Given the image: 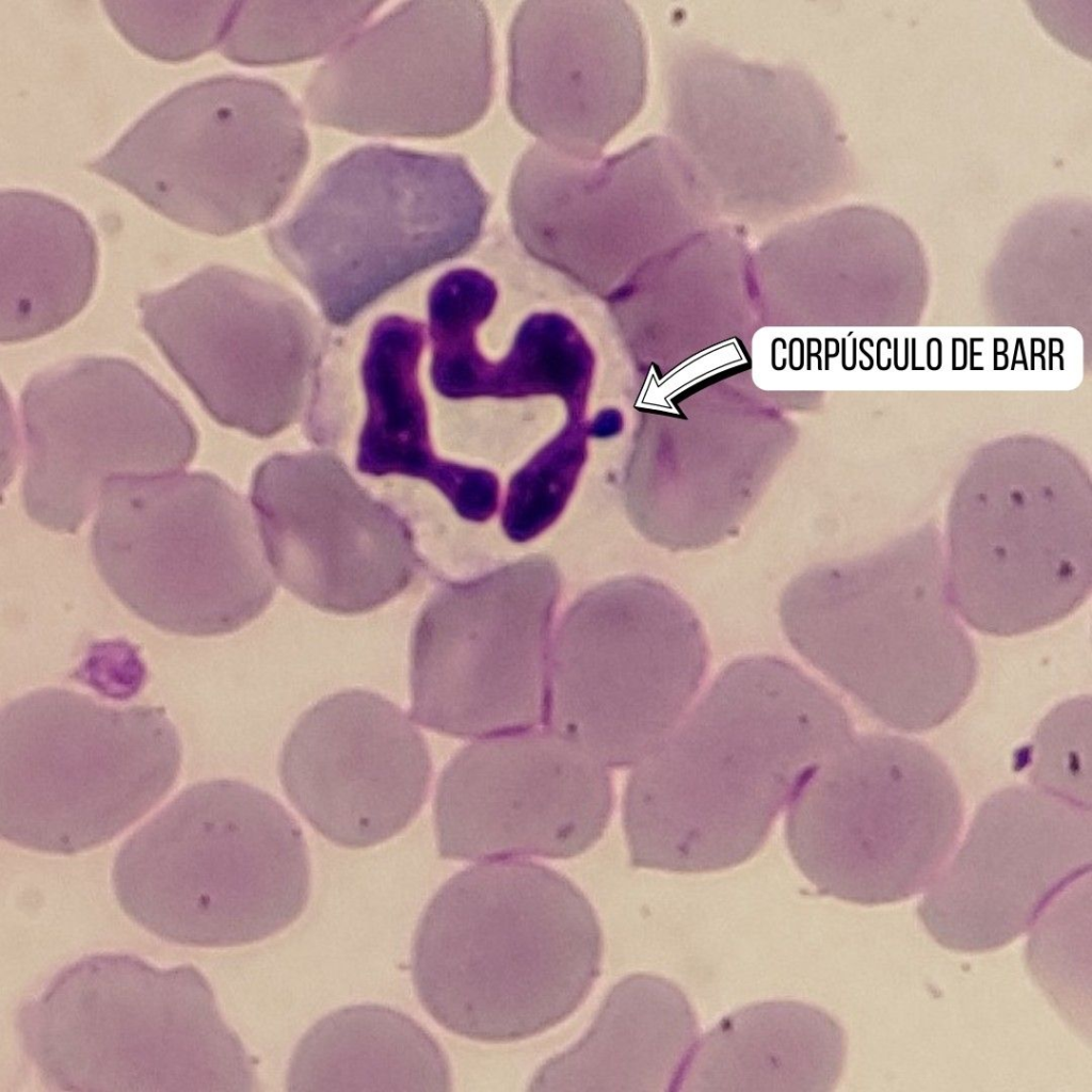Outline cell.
<instances>
[{
  "label": "cell",
  "mask_w": 1092,
  "mask_h": 1092,
  "mask_svg": "<svg viewBox=\"0 0 1092 1092\" xmlns=\"http://www.w3.org/2000/svg\"><path fill=\"white\" fill-rule=\"evenodd\" d=\"M852 738L842 705L793 664L733 662L635 765L624 800L632 865L701 873L745 862L809 772Z\"/></svg>",
  "instance_id": "cell-1"
},
{
  "label": "cell",
  "mask_w": 1092,
  "mask_h": 1092,
  "mask_svg": "<svg viewBox=\"0 0 1092 1092\" xmlns=\"http://www.w3.org/2000/svg\"><path fill=\"white\" fill-rule=\"evenodd\" d=\"M603 936L585 896L536 863L481 861L434 895L416 929L412 975L427 1012L481 1042L550 1029L585 999Z\"/></svg>",
  "instance_id": "cell-2"
},
{
  "label": "cell",
  "mask_w": 1092,
  "mask_h": 1092,
  "mask_svg": "<svg viewBox=\"0 0 1092 1092\" xmlns=\"http://www.w3.org/2000/svg\"><path fill=\"white\" fill-rule=\"evenodd\" d=\"M794 649L888 726L934 728L968 697L973 642L950 601L934 520L797 576L780 601Z\"/></svg>",
  "instance_id": "cell-3"
},
{
  "label": "cell",
  "mask_w": 1092,
  "mask_h": 1092,
  "mask_svg": "<svg viewBox=\"0 0 1092 1092\" xmlns=\"http://www.w3.org/2000/svg\"><path fill=\"white\" fill-rule=\"evenodd\" d=\"M49 1091L252 1092L255 1064L193 965L102 952L61 969L17 1014Z\"/></svg>",
  "instance_id": "cell-4"
},
{
  "label": "cell",
  "mask_w": 1092,
  "mask_h": 1092,
  "mask_svg": "<svg viewBox=\"0 0 1092 1092\" xmlns=\"http://www.w3.org/2000/svg\"><path fill=\"white\" fill-rule=\"evenodd\" d=\"M123 911L177 944L270 937L304 911L310 865L301 828L271 794L234 780L194 784L135 831L112 870Z\"/></svg>",
  "instance_id": "cell-5"
},
{
  "label": "cell",
  "mask_w": 1092,
  "mask_h": 1092,
  "mask_svg": "<svg viewBox=\"0 0 1092 1092\" xmlns=\"http://www.w3.org/2000/svg\"><path fill=\"white\" fill-rule=\"evenodd\" d=\"M489 196L459 155L357 148L330 165L270 246L334 325L410 277L466 252Z\"/></svg>",
  "instance_id": "cell-6"
},
{
  "label": "cell",
  "mask_w": 1092,
  "mask_h": 1092,
  "mask_svg": "<svg viewBox=\"0 0 1092 1092\" xmlns=\"http://www.w3.org/2000/svg\"><path fill=\"white\" fill-rule=\"evenodd\" d=\"M947 530L948 595L979 632L1050 626L1091 594V478L1064 451L1019 444L981 453L954 487Z\"/></svg>",
  "instance_id": "cell-7"
},
{
  "label": "cell",
  "mask_w": 1092,
  "mask_h": 1092,
  "mask_svg": "<svg viewBox=\"0 0 1092 1092\" xmlns=\"http://www.w3.org/2000/svg\"><path fill=\"white\" fill-rule=\"evenodd\" d=\"M665 80L670 139L714 207L782 214L855 189L833 105L804 70L687 41L672 50Z\"/></svg>",
  "instance_id": "cell-8"
},
{
  "label": "cell",
  "mask_w": 1092,
  "mask_h": 1092,
  "mask_svg": "<svg viewBox=\"0 0 1092 1092\" xmlns=\"http://www.w3.org/2000/svg\"><path fill=\"white\" fill-rule=\"evenodd\" d=\"M180 764L179 736L159 707L31 691L0 716L1 836L52 854L99 847L163 800Z\"/></svg>",
  "instance_id": "cell-9"
},
{
  "label": "cell",
  "mask_w": 1092,
  "mask_h": 1092,
  "mask_svg": "<svg viewBox=\"0 0 1092 1092\" xmlns=\"http://www.w3.org/2000/svg\"><path fill=\"white\" fill-rule=\"evenodd\" d=\"M251 510L206 471L105 482L91 547L117 599L160 630L213 637L258 617L275 593Z\"/></svg>",
  "instance_id": "cell-10"
},
{
  "label": "cell",
  "mask_w": 1092,
  "mask_h": 1092,
  "mask_svg": "<svg viewBox=\"0 0 1092 1092\" xmlns=\"http://www.w3.org/2000/svg\"><path fill=\"white\" fill-rule=\"evenodd\" d=\"M307 157L301 114L282 89L220 76L159 101L87 168L177 224L226 236L270 219Z\"/></svg>",
  "instance_id": "cell-11"
},
{
  "label": "cell",
  "mask_w": 1092,
  "mask_h": 1092,
  "mask_svg": "<svg viewBox=\"0 0 1092 1092\" xmlns=\"http://www.w3.org/2000/svg\"><path fill=\"white\" fill-rule=\"evenodd\" d=\"M962 821L945 764L917 741L874 734L853 737L809 772L790 801L786 835L821 895L878 905L926 892Z\"/></svg>",
  "instance_id": "cell-12"
},
{
  "label": "cell",
  "mask_w": 1092,
  "mask_h": 1092,
  "mask_svg": "<svg viewBox=\"0 0 1092 1092\" xmlns=\"http://www.w3.org/2000/svg\"><path fill=\"white\" fill-rule=\"evenodd\" d=\"M708 648L693 609L646 576L603 582L551 642L545 723L607 767L635 766L676 727Z\"/></svg>",
  "instance_id": "cell-13"
},
{
  "label": "cell",
  "mask_w": 1092,
  "mask_h": 1092,
  "mask_svg": "<svg viewBox=\"0 0 1092 1092\" xmlns=\"http://www.w3.org/2000/svg\"><path fill=\"white\" fill-rule=\"evenodd\" d=\"M560 594V571L544 555L440 585L412 635L411 720L477 739L545 723Z\"/></svg>",
  "instance_id": "cell-14"
},
{
  "label": "cell",
  "mask_w": 1092,
  "mask_h": 1092,
  "mask_svg": "<svg viewBox=\"0 0 1092 1092\" xmlns=\"http://www.w3.org/2000/svg\"><path fill=\"white\" fill-rule=\"evenodd\" d=\"M141 324L220 424L271 437L310 396L324 335L287 289L224 266L139 300Z\"/></svg>",
  "instance_id": "cell-15"
},
{
  "label": "cell",
  "mask_w": 1092,
  "mask_h": 1092,
  "mask_svg": "<svg viewBox=\"0 0 1092 1092\" xmlns=\"http://www.w3.org/2000/svg\"><path fill=\"white\" fill-rule=\"evenodd\" d=\"M19 406L23 507L58 533L80 529L109 479L181 471L197 450L178 401L123 358L83 357L42 371Z\"/></svg>",
  "instance_id": "cell-16"
},
{
  "label": "cell",
  "mask_w": 1092,
  "mask_h": 1092,
  "mask_svg": "<svg viewBox=\"0 0 1092 1092\" xmlns=\"http://www.w3.org/2000/svg\"><path fill=\"white\" fill-rule=\"evenodd\" d=\"M714 205L676 144L647 136L606 158H580L542 142L514 171V231L536 259L608 300L647 247Z\"/></svg>",
  "instance_id": "cell-17"
},
{
  "label": "cell",
  "mask_w": 1092,
  "mask_h": 1092,
  "mask_svg": "<svg viewBox=\"0 0 1092 1092\" xmlns=\"http://www.w3.org/2000/svg\"><path fill=\"white\" fill-rule=\"evenodd\" d=\"M491 23L480 1L403 3L351 37L305 92L312 122L355 133L445 138L493 96Z\"/></svg>",
  "instance_id": "cell-18"
},
{
  "label": "cell",
  "mask_w": 1092,
  "mask_h": 1092,
  "mask_svg": "<svg viewBox=\"0 0 1092 1092\" xmlns=\"http://www.w3.org/2000/svg\"><path fill=\"white\" fill-rule=\"evenodd\" d=\"M251 503L267 560L293 595L341 615L372 611L421 568L413 531L330 451L278 453L256 469Z\"/></svg>",
  "instance_id": "cell-19"
},
{
  "label": "cell",
  "mask_w": 1092,
  "mask_h": 1092,
  "mask_svg": "<svg viewBox=\"0 0 1092 1092\" xmlns=\"http://www.w3.org/2000/svg\"><path fill=\"white\" fill-rule=\"evenodd\" d=\"M607 768L551 729L477 739L438 780L434 816L440 856L567 858L583 852L610 816Z\"/></svg>",
  "instance_id": "cell-20"
},
{
  "label": "cell",
  "mask_w": 1092,
  "mask_h": 1092,
  "mask_svg": "<svg viewBox=\"0 0 1092 1092\" xmlns=\"http://www.w3.org/2000/svg\"><path fill=\"white\" fill-rule=\"evenodd\" d=\"M1091 865V812L1033 787L1003 789L978 809L917 914L947 949L995 950L1029 930L1048 901Z\"/></svg>",
  "instance_id": "cell-21"
},
{
  "label": "cell",
  "mask_w": 1092,
  "mask_h": 1092,
  "mask_svg": "<svg viewBox=\"0 0 1092 1092\" xmlns=\"http://www.w3.org/2000/svg\"><path fill=\"white\" fill-rule=\"evenodd\" d=\"M646 49L623 1H526L509 32L508 101L540 142L596 158L640 111Z\"/></svg>",
  "instance_id": "cell-22"
},
{
  "label": "cell",
  "mask_w": 1092,
  "mask_h": 1092,
  "mask_svg": "<svg viewBox=\"0 0 1092 1092\" xmlns=\"http://www.w3.org/2000/svg\"><path fill=\"white\" fill-rule=\"evenodd\" d=\"M279 777L318 833L360 849L414 820L428 794L431 759L423 736L399 706L349 689L301 716L283 746Z\"/></svg>",
  "instance_id": "cell-23"
},
{
  "label": "cell",
  "mask_w": 1092,
  "mask_h": 1092,
  "mask_svg": "<svg viewBox=\"0 0 1092 1092\" xmlns=\"http://www.w3.org/2000/svg\"><path fill=\"white\" fill-rule=\"evenodd\" d=\"M778 437H682L645 429L636 437L622 491L628 517L672 551L735 535L784 455Z\"/></svg>",
  "instance_id": "cell-24"
},
{
  "label": "cell",
  "mask_w": 1092,
  "mask_h": 1092,
  "mask_svg": "<svg viewBox=\"0 0 1092 1092\" xmlns=\"http://www.w3.org/2000/svg\"><path fill=\"white\" fill-rule=\"evenodd\" d=\"M698 1040L696 1014L672 981L648 974L615 984L588 1032L549 1059L530 1091H676Z\"/></svg>",
  "instance_id": "cell-25"
},
{
  "label": "cell",
  "mask_w": 1092,
  "mask_h": 1092,
  "mask_svg": "<svg viewBox=\"0 0 1092 1092\" xmlns=\"http://www.w3.org/2000/svg\"><path fill=\"white\" fill-rule=\"evenodd\" d=\"M847 1039L825 1011L797 1000L743 1007L700 1038L676 1091L829 1092Z\"/></svg>",
  "instance_id": "cell-26"
},
{
  "label": "cell",
  "mask_w": 1092,
  "mask_h": 1092,
  "mask_svg": "<svg viewBox=\"0 0 1092 1092\" xmlns=\"http://www.w3.org/2000/svg\"><path fill=\"white\" fill-rule=\"evenodd\" d=\"M0 339L48 334L89 302L97 275L93 228L73 206L44 193L0 195Z\"/></svg>",
  "instance_id": "cell-27"
},
{
  "label": "cell",
  "mask_w": 1092,
  "mask_h": 1092,
  "mask_svg": "<svg viewBox=\"0 0 1092 1092\" xmlns=\"http://www.w3.org/2000/svg\"><path fill=\"white\" fill-rule=\"evenodd\" d=\"M287 1091H449V1064L417 1022L356 1005L316 1023L291 1057Z\"/></svg>",
  "instance_id": "cell-28"
},
{
  "label": "cell",
  "mask_w": 1092,
  "mask_h": 1092,
  "mask_svg": "<svg viewBox=\"0 0 1092 1092\" xmlns=\"http://www.w3.org/2000/svg\"><path fill=\"white\" fill-rule=\"evenodd\" d=\"M423 343V325L406 317L386 316L373 325L362 363L367 415L356 468L372 477L425 480L453 502L469 487L472 468L440 459L433 450L418 381Z\"/></svg>",
  "instance_id": "cell-29"
},
{
  "label": "cell",
  "mask_w": 1092,
  "mask_h": 1092,
  "mask_svg": "<svg viewBox=\"0 0 1092 1092\" xmlns=\"http://www.w3.org/2000/svg\"><path fill=\"white\" fill-rule=\"evenodd\" d=\"M379 5V1H237L218 49L244 65L306 60L344 44Z\"/></svg>",
  "instance_id": "cell-30"
},
{
  "label": "cell",
  "mask_w": 1092,
  "mask_h": 1092,
  "mask_svg": "<svg viewBox=\"0 0 1092 1092\" xmlns=\"http://www.w3.org/2000/svg\"><path fill=\"white\" fill-rule=\"evenodd\" d=\"M1027 967L1057 1011L1091 1035V871L1067 883L1032 926Z\"/></svg>",
  "instance_id": "cell-31"
},
{
  "label": "cell",
  "mask_w": 1092,
  "mask_h": 1092,
  "mask_svg": "<svg viewBox=\"0 0 1092 1092\" xmlns=\"http://www.w3.org/2000/svg\"><path fill=\"white\" fill-rule=\"evenodd\" d=\"M589 433L591 427L582 418H569L511 478L501 512V526L511 541L528 542L560 517L587 461Z\"/></svg>",
  "instance_id": "cell-32"
},
{
  "label": "cell",
  "mask_w": 1092,
  "mask_h": 1092,
  "mask_svg": "<svg viewBox=\"0 0 1092 1092\" xmlns=\"http://www.w3.org/2000/svg\"><path fill=\"white\" fill-rule=\"evenodd\" d=\"M129 44L159 61L182 62L219 47L237 1H103Z\"/></svg>",
  "instance_id": "cell-33"
},
{
  "label": "cell",
  "mask_w": 1092,
  "mask_h": 1092,
  "mask_svg": "<svg viewBox=\"0 0 1092 1092\" xmlns=\"http://www.w3.org/2000/svg\"><path fill=\"white\" fill-rule=\"evenodd\" d=\"M1032 787L1091 812V701L1072 698L1050 711L1029 754Z\"/></svg>",
  "instance_id": "cell-34"
}]
</instances>
